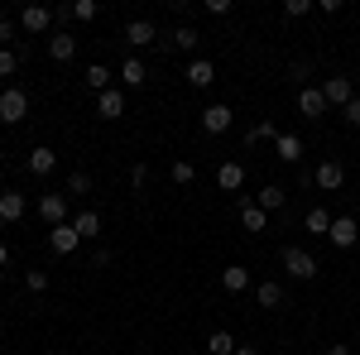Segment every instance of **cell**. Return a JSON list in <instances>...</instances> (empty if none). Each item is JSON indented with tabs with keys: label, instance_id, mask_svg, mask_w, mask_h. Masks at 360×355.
Instances as JSON below:
<instances>
[{
	"label": "cell",
	"instance_id": "cell-42",
	"mask_svg": "<svg viewBox=\"0 0 360 355\" xmlns=\"http://www.w3.org/2000/svg\"><path fill=\"white\" fill-rule=\"evenodd\" d=\"M5 264H10V250H5V245H0V269H5Z\"/></svg>",
	"mask_w": 360,
	"mask_h": 355
},
{
	"label": "cell",
	"instance_id": "cell-5",
	"mask_svg": "<svg viewBox=\"0 0 360 355\" xmlns=\"http://www.w3.org/2000/svg\"><path fill=\"white\" fill-rule=\"evenodd\" d=\"M327 240H332L336 250H356L360 245V221L356 217H336L332 231H327Z\"/></svg>",
	"mask_w": 360,
	"mask_h": 355
},
{
	"label": "cell",
	"instance_id": "cell-23",
	"mask_svg": "<svg viewBox=\"0 0 360 355\" xmlns=\"http://www.w3.org/2000/svg\"><path fill=\"white\" fill-rule=\"evenodd\" d=\"M255 298H259V307H283V283H278V278H264V283L255 288Z\"/></svg>",
	"mask_w": 360,
	"mask_h": 355
},
{
	"label": "cell",
	"instance_id": "cell-13",
	"mask_svg": "<svg viewBox=\"0 0 360 355\" xmlns=\"http://www.w3.org/2000/svg\"><path fill=\"white\" fill-rule=\"evenodd\" d=\"M77 245H82V235L72 231V221H68V226H53V231H49V250H53V254H72Z\"/></svg>",
	"mask_w": 360,
	"mask_h": 355
},
{
	"label": "cell",
	"instance_id": "cell-37",
	"mask_svg": "<svg viewBox=\"0 0 360 355\" xmlns=\"http://www.w3.org/2000/svg\"><path fill=\"white\" fill-rule=\"evenodd\" d=\"M10 44H15V20L0 15V49H10Z\"/></svg>",
	"mask_w": 360,
	"mask_h": 355
},
{
	"label": "cell",
	"instance_id": "cell-7",
	"mask_svg": "<svg viewBox=\"0 0 360 355\" xmlns=\"http://www.w3.org/2000/svg\"><path fill=\"white\" fill-rule=\"evenodd\" d=\"M312 183H317L322 192H336L341 183H346V168L336 164V159H322V164L312 168Z\"/></svg>",
	"mask_w": 360,
	"mask_h": 355
},
{
	"label": "cell",
	"instance_id": "cell-8",
	"mask_svg": "<svg viewBox=\"0 0 360 355\" xmlns=\"http://www.w3.org/2000/svg\"><path fill=\"white\" fill-rule=\"evenodd\" d=\"M25 212H29V202H25V192H0V221H5V226H20V221H25Z\"/></svg>",
	"mask_w": 360,
	"mask_h": 355
},
{
	"label": "cell",
	"instance_id": "cell-28",
	"mask_svg": "<svg viewBox=\"0 0 360 355\" xmlns=\"http://www.w3.org/2000/svg\"><path fill=\"white\" fill-rule=\"evenodd\" d=\"M255 202H259L264 212H283V202H288V192L269 183V188H259V197H255Z\"/></svg>",
	"mask_w": 360,
	"mask_h": 355
},
{
	"label": "cell",
	"instance_id": "cell-43",
	"mask_svg": "<svg viewBox=\"0 0 360 355\" xmlns=\"http://www.w3.org/2000/svg\"><path fill=\"white\" fill-rule=\"evenodd\" d=\"M0 154H5V149H0Z\"/></svg>",
	"mask_w": 360,
	"mask_h": 355
},
{
	"label": "cell",
	"instance_id": "cell-16",
	"mask_svg": "<svg viewBox=\"0 0 360 355\" xmlns=\"http://www.w3.org/2000/svg\"><path fill=\"white\" fill-rule=\"evenodd\" d=\"M217 188H221V192H240V188H245V164L226 159V164L217 168Z\"/></svg>",
	"mask_w": 360,
	"mask_h": 355
},
{
	"label": "cell",
	"instance_id": "cell-6",
	"mask_svg": "<svg viewBox=\"0 0 360 355\" xmlns=\"http://www.w3.org/2000/svg\"><path fill=\"white\" fill-rule=\"evenodd\" d=\"M49 25H53V10L49 5H25L20 10V29L25 34H49Z\"/></svg>",
	"mask_w": 360,
	"mask_h": 355
},
{
	"label": "cell",
	"instance_id": "cell-41",
	"mask_svg": "<svg viewBox=\"0 0 360 355\" xmlns=\"http://www.w3.org/2000/svg\"><path fill=\"white\" fill-rule=\"evenodd\" d=\"M236 355H259V351H255V346H236Z\"/></svg>",
	"mask_w": 360,
	"mask_h": 355
},
{
	"label": "cell",
	"instance_id": "cell-15",
	"mask_svg": "<svg viewBox=\"0 0 360 355\" xmlns=\"http://www.w3.org/2000/svg\"><path fill=\"white\" fill-rule=\"evenodd\" d=\"M96 115H101V120H120V115H125V91H120V86L101 91V96H96Z\"/></svg>",
	"mask_w": 360,
	"mask_h": 355
},
{
	"label": "cell",
	"instance_id": "cell-2",
	"mask_svg": "<svg viewBox=\"0 0 360 355\" xmlns=\"http://www.w3.org/2000/svg\"><path fill=\"white\" fill-rule=\"evenodd\" d=\"M25 115H29L25 86H5L0 91V125H25Z\"/></svg>",
	"mask_w": 360,
	"mask_h": 355
},
{
	"label": "cell",
	"instance_id": "cell-40",
	"mask_svg": "<svg viewBox=\"0 0 360 355\" xmlns=\"http://www.w3.org/2000/svg\"><path fill=\"white\" fill-rule=\"evenodd\" d=\"M322 355H351V346H327Z\"/></svg>",
	"mask_w": 360,
	"mask_h": 355
},
{
	"label": "cell",
	"instance_id": "cell-25",
	"mask_svg": "<svg viewBox=\"0 0 360 355\" xmlns=\"http://www.w3.org/2000/svg\"><path fill=\"white\" fill-rule=\"evenodd\" d=\"M111 67H101V63H91V67H86V91H96V96H101V91H111Z\"/></svg>",
	"mask_w": 360,
	"mask_h": 355
},
{
	"label": "cell",
	"instance_id": "cell-24",
	"mask_svg": "<svg viewBox=\"0 0 360 355\" xmlns=\"http://www.w3.org/2000/svg\"><path fill=\"white\" fill-rule=\"evenodd\" d=\"M72 231H77L82 240H96V235H101V217H96V212H77V217H72Z\"/></svg>",
	"mask_w": 360,
	"mask_h": 355
},
{
	"label": "cell",
	"instance_id": "cell-33",
	"mask_svg": "<svg viewBox=\"0 0 360 355\" xmlns=\"http://www.w3.org/2000/svg\"><path fill=\"white\" fill-rule=\"evenodd\" d=\"M20 67V49H0V77H15Z\"/></svg>",
	"mask_w": 360,
	"mask_h": 355
},
{
	"label": "cell",
	"instance_id": "cell-22",
	"mask_svg": "<svg viewBox=\"0 0 360 355\" xmlns=\"http://www.w3.org/2000/svg\"><path fill=\"white\" fill-rule=\"evenodd\" d=\"M332 212H327V207H312V212H307L303 217V226H307V235H327V231H332Z\"/></svg>",
	"mask_w": 360,
	"mask_h": 355
},
{
	"label": "cell",
	"instance_id": "cell-29",
	"mask_svg": "<svg viewBox=\"0 0 360 355\" xmlns=\"http://www.w3.org/2000/svg\"><path fill=\"white\" fill-rule=\"evenodd\" d=\"M264 139H278L274 120H255V125H250V135H245V149H255V144H264Z\"/></svg>",
	"mask_w": 360,
	"mask_h": 355
},
{
	"label": "cell",
	"instance_id": "cell-21",
	"mask_svg": "<svg viewBox=\"0 0 360 355\" xmlns=\"http://www.w3.org/2000/svg\"><path fill=\"white\" fill-rule=\"evenodd\" d=\"M221 288H226V293H245V288H250V269H245V264H226V269H221Z\"/></svg>",
	"mask_w": 360,
	"mask_h": 355
},
{
	"label": "cell",
	"instance_id": "cell-20",
	"mask_svg": "<svg viewBox=\"0 0 360 355\" xmlns=\"http://www.w3.org/2000/svg\"><path fill=\"white\" fill-rule=\"evenodd\" d=\"M212 82H217L212 58H193V63H188V86H212Z\"/></svg>",
	"mask_w": 360,
	"mask_h": 355
},
{
	"label": "cell",
	"instance_id": "cell-19",
	"mask_svg": "<svg viewBox=\"0 0 360 355\" xmlns=\"http://www.w3.org/2000/svg\"><path fill=\"white\" fill-rule=\"evenodd\" d=\"M240 221H245V231H255V235H259V231L269 226V212H264L259 202H250V197H240Z\"/></svg>",
	"mask_w": 360,
	"mask_h": 355
},
{
	"label": "cell",
	"instance_id": "cell-18",
	"mask_svg": "<svg viewBox=\"0 0 360 355\" xmlns=\"http://www.w3.org/2000/svg\"><path fill=\"white\" fill-rule=\"evenodd\" d=\"M53 168H58V154L49 149V144H39V149H29V173H34V178H49Z\"/></svg>",
	"mask_w": 360,
	"mask_h": 355
},
{
	"label": "cell",
	"instance_id": "cell-11",
	"mask_svg": "<svg viewBox=\"0 0 360 355\" xmlns=\"http://www.w3.org/2000/svg\"><path fill=\"white\" fill-rule=\"evenodd\" d=\"M322 96H327V106L341 110L351 96H356V82H351V77H327V82H322Z\"/></svg>",
	"mask_w": 360,
	"mask_h": 355
},
{
	"label": "cell",
	"instance_id": "cell-36",
	"mask_svg": "<svg viewBox=\"0 0 360 355\" xmlns=\"http://www.w3.org/2000/svg\"><path fill=\"white\" fill-rule=\"evenodd\" d=\"M341 120H346V125H360V96H351V101L341 106Z\"/></svg>",
	"mask_w": 360,
	"mask_h": 355
},
{
	"label": "cell",
	"instance_id": "cell-30",
	"mask_svg": "<svg viewBox=\"0 0 360 355\" xmlns=\"http://www.w3.org/2000/svg\"><path fill=\"white\" fill-rule=\"evenodd\" d=\"M168 178H173V183H178V188H188V183H193V178H197V168L188 164V159H178V164L168 168Z\"/></svg>",
	"mask_w": 360,
	"mask_h": 355
},
{
	"label": "cell",
	"instance_id": "cell-31",
	"mask_svg": "<svg viewBox=\"0 0 360 355\" xmlns=\"http://www.w3.org/2000/svg\"><path fill=\"white\" fill-rule=\"evenodd\" d=\"M68 192H77V197H86V192H91V173H86V168H77V173L68 178Z\"/></svg>",
	"mask_w": 360,
	"mask_h": 355
},
{
	"label": "cell",
	"instance_id": "cell-4",
	"mask_svg": "<svg viewBox=\"0 0 360 355\" xmlns=\"http://www.w3.org/2000/svg\"><path fill=\"white\" fill-rule=\"evenodd\" d=\"M39 217L49 221V231H53V226H68V192H44V197H39Z\"/></svg>",
	"mask_w": 360,
	"mask_h": 355
},
{
	"label": "cell",
	"instance_id": "cell-1",
	"mask_svg": "<svg viewBox=\"0 0 360 355\" xmlns=\"http://www.w3.org/2000/svg\"><path fill=\"white\" fill-rule=\"evenodd\" d=\"M278 264H283V273H288V278H298V283H312V278L322 273V264H317V259H312L303 245H283Z\"/></svg>",
	"mask_w": 360,
	"mask_h": 355
},
{
	"label": "cell",
	"instance_id": "cell-32",
	"mask_svg": "<svg viewBox=\"0 0 360 355\" xmlns=\"http://www.w3.org/2000/svg\"><path fill=\"white\" fill-rule=\"evenodd\" d=\"M96 15H101V5H96V0H77V5H72V20H86V25H91Z\"/></svg>",
	"mask_w": 360,
	"mask_h": 355
},
{
	"label": "cell",
	"instance_id": "cell-38",
	"mask_svg": "<svg viewBox=\"0 0 360 355\" xmlns=\"http://www.w3.org/2000/svg\"><path fill=\"white\" fill-rule=\"evenodd\" d=\"M130 183H135V188H144V183H149V164H135V168H130Z\"/></svg>",
	"mask_w": 360,
	"mask_h": 355
},
{
	"label": "cell",
	"instance_id": "cell-9",
	"mask_svg": "<svg viewBox=\"0 0 360 355\" xmlns=\"http://www.w3.org/2000/svg\"><path fill=\"white\" fill-rule=\"evenodd\" d=\"M115 77H120V91H135V86L149 82V67H144V63H139V58L130 53L125 63H120V72H115Z\"/></svg>",
	"mask_w": 360,
	"mask_h": 355
},
{
	"label": "cell",
	"instance_id": "cell-10",
	"mask_svg": "<svg viewBox=\"0 0 360 355\" xmlns=\"http://www.w3.org/2000/svg\"><path fill=\"white\" fill-rule=\"evenodd\" d=\"M298 110H303L307 120H322V115H327V96H322V86H303V91H298Z\"/></svg>",
	"mask_w": 360,
	"mask_h": 355
},
{
	"label": "cell",
	"instance_id": "cell-39",
	"mask_svg": "<svg viewBox=\"0 0 360 355\" xmlns=\"http://www.w3.org/2000/svg\"><path fill=\"white\" fill-rule=\"evenodd\" d=\"M207 15H231V0H207Z\"/></svg>",
	"mask_w": 360,
	"mask_h": 355
},
{
	"label": "cell",
	"instance_id": "cell-3",
	"mask_svg": "<svg viewBox=\"0 0 360 355\" xmlns=\"http://www.w3.org/2000/svg\"><path fill=\"white\" fill-rule=\"evenodd\" d=\"M236 125V110L226 106V101H212V106L202 110V135H226Z\"/></svg>",
	"mask_w": 360,
	"mask_h": 355
},
{
	"label": "cell",
	"instance_id": "cell-14",
	"mask_svg": "<svg viewBox=\"0 0 360 355\" xmlns=\"http://www.w3.org/2000/svg\"><path fill=\"white\" fill-rule=\"evenodd\" d=\"M49 58H53V63H72V58H77V39H72L68 29H53V39H49Z\"/></svg>",
	"mask_w": 360,
	"mask_h": 355
},
{
	"label": "cell",
	"instance_id": "cell-34",
	"mask_svg": "<svg viewBox=\"0 0 360 355\" xmlns=\"http://www.w3.org/2000/svg\"><path fill=\"white\" fill-rule=\"evenodd\" d=\"M25 288H29V293H44V288H49V269H29L25 273Z\"/></svg>",
	"mask_w": 360,
	"mask_h": 355
},
{
	"label": "cell",
	"instance_id": "cell-35",
	"mask_svg": "<svg viewBox=\"0 0 360 355\" xmlns=\"http://www.w3.org/2000/svg\"><path fill=\"white\" fill-rule=\"evenodd\" d=\"M283 15H288V20H303V15H312V0H288Z\"/></svg>",
	"mask_w": 360,
	"mask_h": 355
},
{
	"label": "cell",
	"instance_id": "cell-12",
	"mask_svg": "<svg viewBox=\"0 0 360 355\" xmlns=\"http://www.w3.org/2000/svg\"><path fill=\"white\" fill-rule=\"evenodd\" d=\"M154 39H159L154 20H130V25H125V44H130V49H149Z\"/></svg>",
	"mask_w": 360,
	"mask_h": 355
},
{
	"label": "cell",
	"instance_id": "cell-17",
	"mask_svg": "<svg viewBox=\"0 0 360 355\" xmlns=\"http://www.w3.org/2000/svg\"><path fill=\"white\" fill-rule=\"evenodd\" d=\"M274 154L283 159V164H298V159H303V139L293 135V130H278V139H274Z\"/></svg>",
	"mask_w": 360,
	"mask_h": 355
},
{
	"label": "cell",
	"instance_id": "cell-27",
	"mask_svg": "<svg viewBox=\"0 0 360 355\" xmlns=\"http://www.w3.org/2000/svg\"><path fill=\"white\" fill-rule=\"evenodd\" d=\"M197 44H202V34L193 25H178L173 29V49H183V53H197Z\"/></svg>",
	"mask_w": 360,
	"mask_h": 355
},
{
	"label": "cell",
	"instance_id": "cell-26",
	"mask_svg": "<svg viewBox=\"0 0 360 355\" xmlns=\"http://www.w3.org/2000/svg\"><path fill=\"white\" fill-rule=\"evenodd\" d=\"M236 346H240V341H236L231 331H212V336H207V355H236Z\"/></svg>",
	"mask_w": 360,
	"mask_h": 355
}]
</instances>
